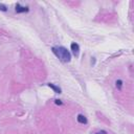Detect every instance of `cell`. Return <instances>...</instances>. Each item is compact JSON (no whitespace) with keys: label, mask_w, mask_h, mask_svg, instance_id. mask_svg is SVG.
Returning <instances> with one entry per match:
<instances>
[{"label":"cell","mask_w":134,"mask_h":134,"mask_svg":"<svg viewBox=\"0 0 134 134\" xmlns=\"http://www.w3.org/2000/svg\"><path fill=\"white\" fill-rule=\"evenodd\" d=\"M95 134H108V133H107V131H105V130H101L99 132H96Z\"/></svg>","instance_id":"obj_9"},{"label":"cell","mask_w":134,"mask_h":134,"mask_svg":"<svg viewBox=\"0 0 134 134\" xmlns=\"http://www.w3.org/2000/svg\"><path fill=\"white\" fill-rule=\"evenodd\" d=\"M29 11L28 6H23L21 5L20 3H17L16 6H15V12L18 13V14H21V13H27Z\"/></svg>","instance_id":"obj_2"},{"label":"cell","mask_w":134,"mask_h":134,"mask_svg":"<svg viewBox=\"0 0 134 134\" xmlns=\"http://www.w3.org/2000/svg\"><path fill=\"white\" fill-rule=\"evenodd\" d=\"M51 50L56 55V57L58 58V59L61 60L62 62H64V63H68V62H70L71 55L65 47H63V46H55V47L51 48Z\"/></svg>","instance_id":"obj_1"},{"label":"cell","mask_w":134,"mask_h":134,"mask_svg":"<svg viewBox=\"0 0 134 134\" xmlns=\"http://www.w3.org/2000/svg\"><path fill=\"white\" fill-rule=\"evenodd\" d=\"M115 86H116V88L118 89V90H122V88H123V81L122 80H117V81L115 82Z\"/></svg>","instance_id":"obj_6"},{"label":"cell","mask_w":134,"mask_h":134,"mask_svg":"<svg viewBox=\"0 0 134 134\" xmlns=\"http://www.w3.org/2000/svg\"><path fill=\"white\" fill-rule=\"evenodd\" d=\"M70 48H71V50H72L73 55H74L75 57H79V55H80V46H79V44H77V43H71Z\"/></svg>","instance_id":"obj_3"},{"label":"cell","mask_w":134,"mask_h":134,"mask_svg":"<svg viewBox=\"0 0 134 134\" xmlns=\"http://www.w3.org/2000/svg\"><path fill=\"white\" fill-rule=\"evenodd\" d=\"M55 103H56L57 105H60V106L63 105V102H62L61 100H55Z\"/></svg>","instance_id":"obj_8"},{"label":"cell","mask_w":134,"mask_h":134,"mask_svg":"<svg viewBox=\"0 0 134 134\" xmlns=\"http://www.w3.org/2000/svg\"><path fill=\"white\" fill-rule=\"evenodd\" d=\"M77 119H78V122H79L80 124L86 125V124L88 123V120H87L86 116H85V115H83V114H79V115H78V117H77Z\"/></svg>","instance_id":"obj_4"},{"label":"cell","mask_w":134,"mask_h":134,"mask_svg":"<svg viewBox=\"0 0 134 134\" xmlns=\"http://www.w3.org/2000/svg\"><path fill=\"white\" fill-rule=\"evenodd\" d=\"M47 86H48V87H50L56 93H62L61 88H60V87H58V86H56V85H53V84H51V83H48V84H47Z\"/></svg>","instance_id":"obj_5"},{"label":"cell","mask_w":134,"mask_h":134,"mask_svg":"<svg viewBox=\"0 0 134 134\" xmlns=\"http://www.w3.org/2000/svg\"><path fill=\"white\" fill-rule=\"evenodd\" d=\"M0 11H1V12H6L7 11V7L4 5V4L0 3Z\"/></svg>","instance_id":"obj_7"}]
</instances>
